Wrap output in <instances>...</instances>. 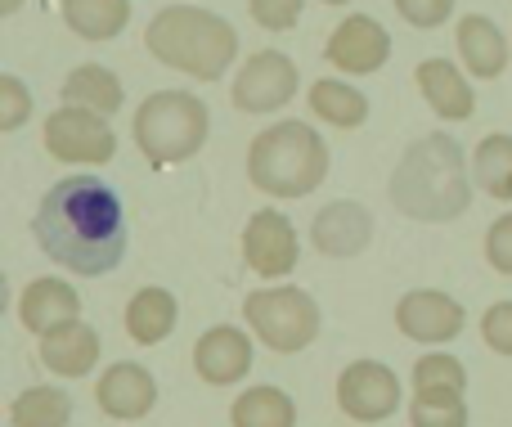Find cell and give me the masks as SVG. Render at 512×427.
I'll return each instance as SVG.
<instances>
[{"label": "cell", "mask_w": 512, "mask_h": 427, "mask_svg": "<svg viewBox=\"0 0 512 427\" xmlns=\"http://www.w3.org/2000/svg\"><path fill=\"white\" fill-rule=\"evenodd\" d=\"M36 248L54 266L81 279H99L126 257V212L122 198L99 176H63L41 198L32 216Z\"/></svg>", "instance_id": "6da1fadb"}, {"label": "cell", "mask_w": 512, "mask_h": 427, "mask_svg": "<svg viewBox=\"0 0 512 427\" xmlns=\"http://www.w3.org/2000/svg\"><path fill=\"white\" fill-rule=\"evenodd\" d=\"M468 153L454 135L432 131L418 135L405 153H400L396 171H391L387 198L400 216L423 225H450L472 207V185L468 176Z\"/></svg>", "instance_id": "7a4b0ae2"}, {"label": "cell", "mask_w": 512, "mask_h": 427, "mask_svg": "<svg viewBox=\"0 0 512 427\" xmlns=\"http://www.w3.org/2000/svg\"><path fill=\"white\" fill-rule=\"evenodd\" d=\"M144 45L162 68H176L194 81H216L239 54V32L230 18L203 5H167L153 14Z\"/></svg>", "instance_id": "3957f363"}, {"label": "cell", "mask_w": 512, "mask_h": 427, "mask_svg": "<svg viewBox=\"0 0 512 427\" xmlns=\"http://www.w3.org/2000/svg\"><path fill=\"white\" fill-rule=\"evenodd\" d=\"M328 176V144L310 122H274L248 149V180L270 198H306Z\"/></svg>", "instance_id": "277c9868"}, {"label": "cell", "mask_w": 512, "mask_h": 427, "mask_svg": "<svg viewBox=\"0 0 512 427\" xmlns=\"http://www.w3.org/2000/svg\"><path fill=\"white\" fill-rule=\"evenodd\" d=\"M131 135L140 144V153L149 158V167L167 171L189 162L212 135V113L198 95L189 90H153L140 108H135Z\"/></svg>", "instance_id": "5b68a950"}, {"label": "cell", "mask_w": 512, "mask_h": 427, "mask_svg": "<svg viewBox=\"0 0 512 427\" xmlns=\"http://www.w3.org/2000/svg\"><path fill=\"white\" fill-rule=\"evenodd\" d=\"M243 320L252 324L256 342L270 347L274 356H297V351L315 347L324 315L319 302L297 284H279V288H256L243 297Z\"/></svg>", "instance_id": "8992f818"}, {"label": "cell", "mask_w": 512, "mask_h": 427, "mask_svg": "<svg viewBox=\"0 0 512 427\" xmlns=\"http://www.w3.org/2000/svg\"><path fill=\"white\" fill-rule=\"evenodd\" d=\"M45 153L68 167H104L117 153V135L104 113H90L77 104H59L45 117Z\"/></svg>", "instance_id": "52a82bcc"}, {"label": "cell", "mask_w": 512, "mask_h": 427, "mask_svg": "<svg viewBox=\"0 0 512 427\" xmlns=\"http://www.w3.org/2000/svg\"><path fill=\"white\" fill-rule=\"evenodd\" d=\"M400 396L405 387L382 360H355L337 374V410L351 423H387L400 410Z\"/></svg>", "instance_id": "ba28073f"}, {"label": "cell", "mask_w": 512, "mask_h": 427, "mask_svg": "<svg viewBox=\"0 0 512 427\" xmlns=\"http://www.w3.org/2000/svg\"><path fill=\"white\" fill-rule=\"evenodd\" d=\"M468 324V311H463L459 297L441 293V288H409L396 302V329L405 333L409 342H423V347H445L454 342Z\"/></svg>", "instance_id": "9c48e42d"}, {"label": "cell", "mask_w": 512, "mask_h": 427, "mask_svg": "<svg viewBox=\"0 0 512 427\" xmlns=\"http://www.w3.org/2000/svg\"><path fill=\"white\" fill-rule=\"evenodd\" d=\"M301 86L297 63L283 50H256L234 77V108L243 113H274V108L292 104Z\"/></svg>", "instance_id": "30bf717a"}, {"label": "cell", "mask_w": 512, "mask_h": 427, "mask_svg": "<svg viewBox=\"0 0 512 427\" xmlns=\"http://www.w3.org/2000/svg\"><path fill=\"white\" fill-rule=\"evenodd\" d=\"M239 243H243V261H248L261 279L292 275V270H297V261H301L297 230H292V221L283 212H274V207H261V212L248 216Z\"/></svg>", "instance_id": "8fae6325"}, {"label": "cell", "mask_w": 512, "mask_h": 427, "mask_svg": "<svg viewBox=\"0 0 512 427\" xmlns=\"http://www.w3.org/2000/svg\"><path fill=\"white\" fill-rule=\"evenodd\" d=\"M328 68L346 72V77H369V72L387 68L391 59V32L369 14H351L333 27L324 45Z\"/></svg>", "instance_id": "7c38bea8"}, {"label": "cell", "mask_w": 512, "mask_h": 427, "mask_svg": "<svg viewBox=\"0 0 512 427\" xmlns=\"http://www.w3.org/2000/svg\"><path fill=\"white\" fill-rule=\"evenodd\" d=\"M310 243H315L319 257H333V261L360 257L373 243V212L364 203H351V198H333L310 221Z\"/></svg>", "instance_id": "4fadbf2b"}, {"label": "cell", "mask_w": 512, "mask_h": 427, "mask_svg": "<svg viewBox=\"0 0 512 427\" xmlns=\"http://www.w3.org/2000/svg\"><path fill=\"white\" fill-rule=\"evenodd\" d=\"M95 405L117 423H140L158 405V378L135 360H117L99 374L95 383Z\"/></svg>", "instance_id": "5bb4252c"}, {"label": "cell", "mask_w": 512, "mask_h": 427, "mask_svg": "<svg viewBox=\"0 0 512 427\" xmlns=\"http://www.w3.org/2000/svg\"><path fill=\"white\" fill-rule=\"evenodd\" d=\"M252 338L239 324H216L194 342V369L207 387H234L252 374Z\"/></svg>", "instance_id": "9a60e30c"}, {"label": "cell", "mask_w": 512, "mask_h": 427, "mask_svg": "<svg viewBox=\"0 0 512 427\" xmlns=\"http://www.w3.org/2000/svg\"><path fill=\"white\" fill-rule=\"evenodd\" d=\"M18 320H23L27 333L45 338V333L81 320V293L68 284V279L41 275V279H32V284L23 288V297H18Z\"/></svg>", "instance_id": "2e32d148"}, {"label": "cell", "mask_w": 512, "mask_h": 427, "mask_svg": "<svg viewBox=\"0 0 512 427\" xmlns=\"http://www.w3.org/2000/svg\"><path fill=\"white\" fill-rule=\"evenodd\" d=\"M414 77H418V90H423V99L432 104L436 117H445V122H468V117L477 113V95H472V86H468L459 63L423 59Z\"/></svg>", "instance_id": "e0dca14e"}, {"label": "cell", "mask_w": 512, "mask_h": 427, "mask_svg": "<svg viewBox=\"0 0 512 427\" xmlns=\"http://www.w3.org/2000/svg\"><path fill=\"white\" fill-rule=\"evenodd\" d=\"M41 365L59 378H86L99 365V333L86 320H72L41 338Z\"/></svg>", "instance_id": "ac0fdd59"}, {"label": "cell", "mask_w": 512, "mask_h": 427, "mask_svg": "<svg viewBox=\"0 0 512 427\" xmlns=\"http://www.w3.org/2000/svg\"><path fill=\"white\" fill-rule=\"evenodd\" d=\"M454 41H459V59H463V68H468L472 77H481V81L504 77V68H508V36L495 27V18L468 14L459 23V32H454Z\"/></svg>", "instance_id": "d6986e66"}, {"label": "cell", "mask_w": 512, "mask_h": 427, "mask_svg": "<svg viewBox=\"0 0 512 427\" xmlns=\"http://www.w3.org/2000/svg\"><path fill=\"white\" fill-rule=\"evenodd\" d=\"M176 324H180V302H176V293L162 284L140 288V293L126 302V333H131V342H140V347L167 342L171 333H176Z\"/></svg>", "instance_id": "ffe728a7"}, {"label": "cell", "mask_w": 512, "mask_h": 427, "mask_svg": "<svg viewBox=\"0 0 512 427\" xmlns=\"http://www.w3.org/2000/svg\"><path fill=\"white\" fill-rule=\"evenodd\" d=\"M59 99L63 104H77V108H90V113L113 117L117 108L126 104V90H122V77H117L113 68H104V63H81V68L68 72Z\"/></svg>", "instance_id": "44dd1931"}, {"label": "cell", "mask_w": 512, "mask_h": 427, "mask_svg": "<svg viewBox=\"0 0 512 427\" xmlns=\"http://www.w3.org/2000/svg\"><path fill=\"white\" fill-rule=\"evenodd\" d=\"M59 14L81 41H113L131 23V0H59Z\"/></svg>", "instance_id": "7402d4cb"}, {"label": "cell", "mask_w": 512, "mask_h": 427, "mask_svg": "<svg viewBox=\"0 0 512 427\" xmlns=\"http://www.w3.org/2000/svg\"><path fill=\"white\" fill-rule=\"evenodd\" d=\"M310 113L324 117L337 131H355V126L369 122V99L342 77H319L310 86Z\"/></svg>", "instance_id": "603a6c76"}, {"label": "cell", "mask_w": 512, "mask_h": 427, "mask_svg": "<svg viewBox=\"0 0 512 427\" xmlns=\"http://www.w3.org/2000/svg\"><path fill=\"white\" fill-rule=\"evenodd\" d=\"M234 427H297V405L283 387H248L239 392V401L230 405Z\"/></svg>", "instance_id": "cb8c5ba5"}, {"label": "cell", "mask_w": 512, "mask_h": 427, "mask_svg": "<svg viewBox=\"0 0 512 427\" xmlns=\"http://www.w3.org/2000/svg\"><path fill=\"white\" fill-rule=\"evenodd\" d=\"M72 396L63 387H27L9 401V427H68Z\"/></svg>", "instance_id": "d4e9b609"}, {"label": "cell", "mask_w": 512, "mask_h": 427, "mask_svg": "<svg viewBox=\"0 0 512 427\" xmlns=\"http://www.w3.org/2000/svg\"><path fill=\"white\" fill-rule=\"evenodd\" d=\"M472 180L499 203H512V135L495 131L472 149Z\"/></svg>", "instance_id": "484cf974"}, {"label": "cell", "mask_w": 512, "mask_h": 427, "mask_svg": "<svg viewBox=\"0 0 512 427\" xmlns=\"http://www.w3.org/2000/svg\"><path fill=\"white\" fill-rule=\"evenodd\" d=\"M409 427H468V401L463 392H414Z\"/></svg>", "instance_id": "4316f807"}, {"label": "cell", "mask_w": 512, "mask_h": 427, "mask_svg": "<svg viewBox=\"0 0 512 427\" xmlns=\"http://www.w3.org/2000/svg\"><path fill=\"white\" fill-rule=\"evenodd\" d=\"M414 392H468V369L450 351L418 356L414 365Z\"/></svg>", "instance_id": "83f0119b"}, {"label": "cell", "mask_w": 512, "mask_h": 427, "mask_svg": "<svg viewBox=\"0 0 512 427\" xmlns=\"http://www.w3.org/2000/svg\"><path fill=\"white\" fill-rule=\"evenodd\" d=\"M32 117V90L23 77L14 72H0V135L18 131V126Z\"/></svg>", "instance_id": "f1b7e54d"}, {"label": "cell", "mask_w": 512, "mask_h": 427, "mask_svg": "<svg viewBox=\"0 0 512 427\" xmlns=\"http://www.w3.org/2000/svg\"><path fill=\"white\" fill-rule=\"evenodd\" d=\"M301 5H306V0H248V14L265 32H288L301 18Z\"/></svg>", "instance_id": "f546056e"}, {"label": "cell", "mask_w": 512, "mask_h": 427, "mask_svg": "<svg viewBox=\"0 0 512 427\" xmlns=\"http://www.w3.org/2000/svg\"><path fill=\"white\" fill-rule=\"evenodd\" d=\"M481 338H486L490 351L512 356V302H495L486 315H481Z\"/></svg>", "instance_id": "4dcf8cb0"}, {"label": "cell", "mask_w": 512, "mask_h": 427, "mask_svg": "<svg viewBox=\"0 0 512 427\" xmlns=\"http://www.w3.org/2000/svg\"><path fill=\"white\" fill-rule=\"evenodd\" d=\"M409 27H441L454 14V0H391Z\"/></svg>", "instance_id": "1f68e13d"}, {"label": "cell", "mask_w": 512, "mask_h": 427, "mask_svg": "<svg viewBox=\"0 0 512 427\" xmlns=\"http://www.w3.org/2000/svg\"><path fill=\"white\" fill-rule=\"evenodd\" d=\"M486 261L499 270V275H512V212H504L486 230Z\"/></svg>", "instance_id": "d6a6232c"}, {"label": "cell", "mask_w": 512, "mask_h": 427, "mask_svg": "<svg viewBox=\"0 0 512 427\" xmlns=\"http://www.w3.org/2000/svg\"><path fill=\"white\" fill-rule=\"evenodd\" d=\"M18 5H23V0H0V14H14Z\"/></svg>", "instance_id": "836d02e7"}, {"label": "cell", "mask_w": 512, "mask_h": 427, "mask_svg": "<svg viewBox=\"0 0 512 427\" xmlns=\"http://www.w3.org/2000/svg\"><path fill=\"white\" fill-rule=\"evenodd\" d=\"M324 5H351V0H324Z\"/></svg>", "instance_id": "e575fe53"}]
</instances>
